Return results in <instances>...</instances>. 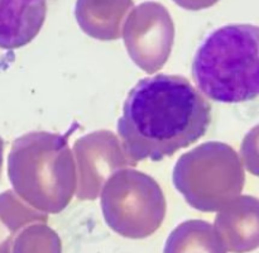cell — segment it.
Returning a JSON list of instances; mask_svg holds the SVG:
<instances>
[{
    "mask_svg": "<svg viewBox=\"0 0 259 253\" xmlns=\"http://www.w3.org/2000/svg\"><path fill=\"white\" fill-rule=\"evenodd\" d=\"M12 253H61V240L46 225L32 224L15 238Z\"/></svg>",
    "mask_w": 259,
    "mask_h": 253,
    "instance_id": "cell-12",
    "label": "cell"
},
{
    "mask_svg": "<svg viewBox=\"0 0 259 253\" xmlns=\"http://www.w3.org/2000/svg\"><path fill=\"white\" fill-rule=\"evenodd\" d=\"M37 222H46L45 215L27 209L10 190L0 194V253H12L18 233Z\"/></svg>",
    "mask_w": 259,
    "mask_h": 253,
    "instance_id": "cell-11",
    "label": "cell"
},
{
    "mask_svg": "<svg viewBox=\"0 0 259 253\" xmlns=\"http://www.w3.org/2000/svg\"><path fill=\"white\" fill-rule=\"evenodd\" d=\"M191 72L197 90L218 103L258 98V25L229 24L210 33L195 53Z\"/></svg>",
    "mask_w": 259,
    "mask_h": 253,
    "instance_id": "cell-2",
    "label": "cell"
},
{
    "mask_svg": "<svg viewBox=\"0 0 259 253\" xmlns=\"http://www.w3.org/2000/svg\"><path fill=\"white\" fill-rule=\"evenodd\" d=\"M228 148L223 143H204L177 161L174 171L175 186L191 206L202 212H214L225 206L222 194L224 187L219 181H227L229 176L220 175V171L229 168L228 164L235 159L234 156L225 164H219Z\"/></svg>",
    "mask_w": 259,
    "mask_h": 253,
    "instance_id": "cell-5",
    "label": "cell"
},
{
    "mask_svg": "<svg viewBox=\"0 0 259 253\" xmlns=\"http://www.w3.org/2000/svg\"><path fill=\"white\" fill-rule=\"evenodd\" d=\"M101 210L110 229L129 239H143L162 225L166 197L158 182L144 172L116 170L103 185Z\"/></svg>",
    "mask_w": 259,
    "mask_h": 253,
    "instance_id": "cell-4",
    "label": "cell"
},
{
    "mask_svg": "<svg viewBox=\"0 0 259 253\" xmlns=\"http://www.w3.org/2000/svg\"><path fill=\"white\" fill-rule=\"evenodd\" d=\"M215 228L227 250L245 253L259 247V209H233L217 218Z\"/></svg>",
    "mask_w": 259,
    "mask_h": 253,
    "instance_id": "cell-10",
    "label": "cell"
},
{
    "mask_svg": "<svg viewBox=\"0 0 259 253\" xmlns=\"http://www.w3.org/2000/svg\"><path fill=\"white\" fill-rule=\"evenodd\" d=\"M46 15L47 0H0V48L15 50L32 42Z\"/></svg>",
    "mask_w": 259,
    "mask_h": 253,
    "instance_id": "cell-7",
    "label": "cell"
},
{
    "mask_svg": "<svg viewBox=\"0 0 259 253\" xmlns=\"http://www.w3.org/2000/svg\"><path fill=\"white\" fill-rule=\"evenodd\" d=\"M132 8L133 0H77L75 15L88 35L114 40L121 35V23Z\"/></svg>",
    "mask_w": 259,
    "mask_h": 253,
    "instance_id": "cell-8",
    "label": "cell"
},
{
    "mask_svg": "<svg viewBox=\"0 0 259 253\" xmlns=\"http://www.w3.org/2000/svg\"><path fill=\"white\" fill-rule=\"evenodd\" d=\"M215 225L205 220H186L168 235L163 253H227Z\"/></svg>",
    "mask_w": 259,
    "mask_h": 253,
    "instance_id": "cell-9",
    "label": "cell"
},
{
    "mask_svg": "<svg viewBox=\"0 0 259 253\" xmlns=\"http://www.w3.org/2000/svg\"><path fill=\"white\" fill-rule=\"evenodd\" d=\"M4 141L0 137V177H2V171H3V161H4Z\"/></svg>",
    "mask_w": 259,
    "mask_h": 253,
    "instance_id": "cell-14",
    "label": "cell"
},
{
    "mask_svg": "<svg viewBox=\"0 0 259 253\" xmlns=\"http://www.w3.org/2000/svg\"><path fill=\"white\" fill-rule=\"evenodd\" d=\"M123 37L134 62L154 72L166 62L174 45L175 27L168 10L156 2L138 5L126 18Z\"/></svg>",
    "mask_w": 259,
    "mask_h": 253,
    "instance_id": "cell-6",
    "label": "cell"
},
{
    "mask_svg": "<svg viewBox=\"0 0 259 253\" xmlns=\"http://www.w3.org/2000/svg\"><path fill=\"white\" fill-rule=\"evenodd\" d=\"M211 123V105L184 76L157 73L136 83L116 131L132 163L161 161L199 141Z\"/></svg>",
    "mask_w": 259,
    "mask_h": 253,
    "instance_id": "cell-1",
    "label": "cell"
},
{
    "mask_svg": "<svg viewBox=\"0 0 259 253\" xmlns=\"http://www.w3.org/2000/svg\"><path fill=\"white\" fill-rule=\"evenodd\" d=\"M174 2L184 9L196 12V10L207 9V8L212 7L219 0H174Z\"/></svg>",
    "mask_w": 259,
    "mask_h": 253,
    "instance_id": "cell-13",
    "label": "cell"
},
{
    "mask_svg": "<svg viewBox=\"0 0 259 253\" xmlns=\"http://www.w3.org/2000/svg\"><path fill=\"white\" fill-rule=\"evenodd\" d=\"M8 175L15 194L48 214L62 212L77 186L67 141L48 132H32L15 139L8 157Z\"/></svg>",
    "mask_w": 259,
    "mask_h": 253,
    "instance_id": "cell-3",
    "label": "cell"
}]
</instances>
